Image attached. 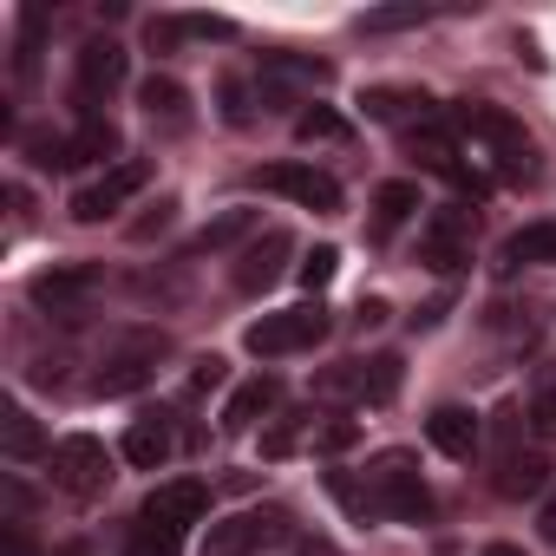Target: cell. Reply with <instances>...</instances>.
Masks as SVG:
<instances>
[{
	"label": "cell",
	"instance_id": "4316f807",
	"mask_svg": "<svg viewBox=\"0 0 556 556\" xmlns=\"http://www.w3.org/2000/svg\"><path fill=\"white\" fill-rule=\"evenodd\" d=\"M413 210H419V184H406V177L380 184V197H374V236H393Z\"/></svg>",
	"mask_w": 556,
	"mask_h": 556
},
{
	"label": "cell",
	"instance_id": "f546056e",
	"mask_svg": "<svg viewBox=\"0 0 556 556\" xmlns=\"http://www.w3.org/2000/svg\"><path fill=\"white\" fill-rule=\"evenodd\" d=\"M295 138H302V144H315V138H348V118L328 112V105H315V112L295 118Z\"/></svg>",
	"mask_w": 556,
	"mask_h": 556
},
{
	"label": "cell",
	"instance_id": "44dd1931",
	"mask_svg": "<svg viewBox=\"0 0 556 556\" xmlns=\"http://www.w3.org/2000/svg\"><path fill=\"white\" fill-rule=\"evenodd\" d=\"M275 400H282V387H275L268 374H262V380H249V387H236V393H229V406H223V432H249L262 413H275Z\"/></svg>",
	"mask_w": 556,
	"mask_h": 556
},
{
	"label": "cell",
	"instance_id": "ffe728a7",
	"mask_svg": "<svg viewBox=\"0 0 556 556\" xmlns=\"http://www.w3.org/2000/svg\"><path fill=\"white\" fill-rule=\"evenodd\" d=\"M556 262V223H523L517 236H504V249H497V268L510 275V268H549Z\"/></svg>",
	"mask_w": 556,
	"mask_h": 556
},
{
	"label": "cell",
	"instance_id": "5b68a950",
	"mask_svg": "<svg viewBox=\"0 0 556 556\" xmlns=\"http://www.w3.org/2000/svg\"><path fill=\"white\" fill-rule=\"evenodd\" d=\"M393 393H400V354L348 361V367L315 380V400H328V406H387Z\"/></svg>",
	"mask_w": 556,
	"mask_h": 556
},
{
	"label": "cell",
	"instance_id": "4fadbf2b",
	"mask_svg": "<svg viewBox=\"0 0 556 556\" xmlns=\"http://www.w3.org/2000/svg\"><path fill=\"white\" fill-rule=\"evenodd\" d=\"M144 177H151L144 164H112V170H99V177L73 197V216H79V223H105L112 210H125V203L144 190Z\"/></svg>",
	"mask_w": 556,
	"mask_h": 556
},
{
	"label": "cell",
	"instance_id": "9a60e30c",
	"mask_svg": "<svg viewBox=\"0 0 556 556\" xmlns=\"http://www.w3.org/2000/svg\"><path fill=\"white\" fill-rule=\"evenodd\" d=\"M138 517H151V523H170V530H197L203 517H210V491L203 484H190V478H177V484H157L151 497H144V510Z\"/></svg>",
	"mask_w": 556,
	"mask_h": 556
},
{
	"label": "cell",
	"instance_id": "603a6c76",
	"mask_svg": "<svg viewBox=\"0 0 556 556\" xmlns=\"http://www.w3.org/2000/svg\"><path fill=\"white\" fill-rule=\"evenodd\" d=\"M0 452L8 458H47L53 445H47V432H40V419L27 406H8L0 413Z\"/></svg>",
	"mask_w": 556,
	"mask_h": 556
},
{
	"label": "cell",
	"instance_id": "277c9868",
	"mask_svg": "<svg viewBox=\"0 0 556 556\" xmlns=\"http://www.w3.org/2000/svg\"><path fill=\"white\" fill-rule=\"evenodd\" d=\"M315 341H328V308L321 302H302V308H282V315H262L242 348L255 361H282V354H308Z\"/></svg>",
	"mask_w": 556,
	"mask_h": 556
},
{
	"label": "cell",
	"instance_id": "4dcf8cb0",
	"mask_svg": "<svg viewBox=\"0 0 556 556\" xmlns=\"http://www.w3.org/2000/svg\"><path fill=\"white\" fill-rule=\"evenodd\" d=\"M419 21H426V8H380V14H361V34H400Z\"/></svg>",
	"mask_w": 556,
	"mask_h": 556
},
{
	"label": "cell",
	"instance_id": "8992f818",
	"mask_svg": "<svg viewBox=\"0 0 556 556\" xmlns=\"http://www.w3.org/2000/svg\"><path fill=\"white\" fill-rule=\"evenodd\" d=\"M164 354H170V341H164V334H131V341H118V348L99 361V374H92V393H99V400H125V393L151 387Z\"/></svg>",
	"mask_w": 556,
	"mask_h": 556
},
{
	"label": "cell",
	"instance_id": "83f0119b",
	"mask_svg": "<svg viewBox=\"0 0 556 556\" xmlns=\"http://www.w3.org/2000/svg\"><path fill=\"white\" fill-rule=\"evenodd\" d=\"M131 556H184V530L138 517V523H131Z\"/></svg>",
	"mask_w": 556,
	"mask_h": 556
},
{
	"label": "cell",
	"instance_id": "ac0fdd59",
	"mask_svg": "<svg viewBox=\"0 0 556 556\" xmlns=\"http://www.w3.org/2000/svg\"><path fill=\"white\" fill-rule=\"evenodd\" d=\"M125 465H138V471H157L170 452H177V432H170V419L164 413H144V419H131L125 426Z\"/></svg>",
	"mask_w": 556,
	"mask_h": 556
},
{
	"label": "cell",
	"instance_id": "7a4b0ae2",
	"mask_svg": "<svg viewBox=\"0 0 556 556\" xmlns=\"http://www.w3.org/2000/svg\"><path fill=\"white\" fill-rule=\"evenodd\" d=\"M361 484H367L374 517H393V523H426V517H432V491H426L413 452H380V458L361 471Z\"/></svg>",
	"mask_w": 556,
	"mask_h": 556
},
{
	"label": "cell",
	"instance_id": "cb8c5ba5",
	"mask_svg": "<svg viewBox=\"0 0 556 556\" xmlns=\"http://www.w3.org/2000/svg\"><path fill=\"white\" fill-rule=\"evenodd\" d=\"M138 99H144L151 125H164V131H184V125H190V92H184L177 79H157V73H151Z\"/></svg>",
	"mask_w": 556,
	"mask_h": 556
},
{
	"label": "cell",
	"instance_id": "f1b7e54d",
	"mask_svg": "<svg viewBox=\"0 0 556 556\" xmlns=\"http://www.w3.org/2000/svg\"><path fill=\"white\" fill-rule=\"evenodd\" d=\"M334 268H341V249H328V242H321V249H308V255H302V268H295V275H302V289H308V295H321V289L334 282Z\"/></svg>",
	"mask_w": 556,
	"mask_h": 556
},
{
	"label": "cell",
	"instance_id": "9c48e42d",
	"mask_svg": "<svg viewBox=\"0 0 556 556\" xmlns=\"http://www.w3.org/2000/svg\"><path fill=\"white\" fill-rule=\"evenodd\" d=\"M125 73H131V60H125V47H118V40H86V47H79V79H73L79 112H86V118H99V105L125 86Z\"/></svg>",
	"mask_w": 556,
	"mask_h": 556
},
{
	"label": "cell",
	"instance_id": "d4e9b609",
	"mask_svg": "<svg viewBox=\"0 0 556 556\" xmlns=\"http://www.w3.org/2000/svg\"><path fill=\"white\" fill-rule=\"evenodd\" d=\"M549 484V458L543 452H504V465H497V491L504 497H536Z\"/></svg>",
	"mask_w": 556,
	"mask_h": 556
},
{
	"label": "cell",
	"instance_id": "3957f363",
	"mask_svg": "<svg viewBox=\"0 0 556 556\" xmlns=\"http://www.w3.org/2000/svg\"><path fill=\"white\" fill-rule=\"evenodd\" d=\"M47 478H53L66 497H105V491H112V452H105L92 432H66V439H53V452H47Z\"/></svg>",
	"mask_w": 556,
	"mask_h": 556
},
{
	"label": "cell",
	"instance_id": "8d00e7d4",
	"mask_svg": "<svg viewBox=\"0 0 556 556\" xmlns=\"http://www.w3.org/2000/svg\"><path fill=\"white\" fill-rule=\"evenodd\" d=\"M536 393H556V361H549V367L536 374Z\"/></svg>",
	"mask_w": 556,
	"mask_h": 556
},
{
	"label": "cell",
	"instance_id": "52a82bcc",
	"mask_svg": "<svg viewBox=\"0 0 556 556\" xmlns=\"http://www.w3.org/2000/svg\"><path fill=\"white\" fill-rule=\"evenodd\" d=\"M105 289V268H92V262H66V268H47V275H34V308H47L53 321H86V308H92V295Z\"/></svg>",
	"mask_w": 556,
	"mask_h": 556
},
{
	"label": "cell",
	"instance_id": "74e56055",
	"mask_svg": "<svg viewBox=\"0 0 556 556\" xmlns=\"http://www.w3.org/2000/svg\"><path fill=\"white\" fill-rule=\"evenodd\" d=\"M484 556H523L517 543H484Z\"/></svg>",
	"mask_w": 556,
	"mask_h": 556
},
{
	"label": "cell",
	"instance_id": "2e32d148",
	"mask_svg": "<svg viewBox=\"0 0 556 556\" xmlns=\"http://www.w3.org/2000/svg\"><path fill=\"white\" fill-rule=\"evenodd\" d=\"M426 439H432V452H445V458L471 465V458H478V445H484V419H478L471 406H439V413L426 419Z\"/></svg>",
	"mask_w": 556,
	"mask_h": 556
},
{
	"label": "cell",
	"instance_id": "d590c367",
	"mask_svg": "<svg viewBox=\"0 0 556 556\" xmlns=\"http://www.w3.org/2000/svg\"><path fill=\"white\" fill-rule=\"evenodd\" d=\"M543 536H549V543H556V497H549V504H543Z\"/></svg>",
	"mask_w": 556,
	"mask_h": 556
},
{
	"label": "cell",
	"instance_id": "d6986e66",
	"mask_svg": "<svg viewBox=\"0 0 556 556\" xmlns=\"http://www.w3.org/2000/svg\"><path fill=\"white\" fill-rule=\"evenodd\" d=\"M367 118L380 125H432V99L419 86H367Z\"/></svg>",
	"mask_w": 556,
	"mask_h": 556
},
{
	"label": "cell",
	"instance_id": "ba28073f",
	"mask_svg": "<svg viewBox=\"0 0 556 556\" xmlns=\"http://www.w3.org/2000/svg\"><path fill=\"white\" fill-rule=\"evenodd\" d=\"M282 536H289V510H275V504L268 510H236V517L203 530V556H255Z\"/></svg>",
	"mask_w": 556,
	"mask_h": 556
},
{
	"label": "cell",
	"instance_id": "8fae6325",
	"mask_svg": "<svg viewBox=\"0 0 556 556\" xmlns=\"http://www.w3.org/2000/svg\"><path fill=\"white\" fill-rule=\"evenodd\" d=\"M328 79H334V66H328V60L268 53V60H262V73H255V99H262V112H268V105H295V92H315V86H328Z\"/></svg>",
	"mask_w": 556,
	"mask_h": 556
},
{
	"label": "cell",
	"instance_id": "e0dca14e",
	"mask_svg": "<svg viewBox=\"0 0 556 556\" xmlns=\"http://www.w3.org/2000/svg\"><path fill=\"white\" fill-rule=\"evenodd\" d=\"M190 40H236V21H223V14H157L151 21V47L157 53H177Z\"/></svg>",
	"mask_w": 556,
	"mask_h": 556
},
{
	"label": "cell",
	"instance_id": "e575fe53",
	"mask_svg": "<svg viewBox=\"0 0 556 556\" xmlns=\"http://www.w3.org/2000/svg\"><path fill=\"white\" fill-rule=\"evenodd\" d=\"M8 556H34V549L21 543V523H14V536H8ZM53 556H79V549H53Z\"/></svg>",
	"mask_w": 556,
	"mask_h": 556
},
{
	"label": "cell",
	"instance_id": "7c38bea8",
	"mask_svg": "<svg viewBox=\"0 0 556 556\" xmlns=\"http://www.w3.org/2000/svg\"><path fill=\"white\" fill-rule=\"evenodd\" d=\"M255 190H268V197H289V203H302V210H341V184L328 177V170H315V164H268V170H255Z\"/></svg>",
	"mask_w": 556,
	"mask_h": 556
},
{
	"label": "cell",
	"instance_id": "7402d4cb",
	"mask_svg": "<svg viewBox=\"0 0 556 556\" xmlns=\"http://www.w3.org/2000/svg\"><path fill=\"white\" fill-rule=\"evenodd\" d=\"M262 229V216L255 210H223L216 223H203L197 236H190V255H216V249H236V242H249Z\"/></svg>",
	"mask_w": 556,
	"mask_h": 556
},
{
	"label": "cell",
	"instance_id": "6da1fadb",
	"mask_svg": "<svg viewBox=\"0 0 556 556\" xmlns=\"http://www.w3.org/2000/svg\"><path fill=\"white\" fill-rule=\"evenodd\" d=\"M452 131H458V151L471 157L478 190L536 177V144H530V131L510 112H497V105H458L452 112Z\"/></svg>",
	"mask_w": 556,
	"mask_h": 556
},
{
	"label": "cell",
	"instance_id": "5bb4252c",
	"mask_svg": "<svg viewBox=\"0 0 556 556\" xmlns=\"http://www.w3.org/2000/svg\"><path fill=\"white\" fill-rule=\"evenodd\" d=\"M295 255V236L289 229H262L242 255H236V289L242 295H262V289H275L282 282V262Z\"/></svg>",
	"mask_w": 556,
	"mask_h": 556
},
{
	"label": "cell",
	"instance_id": "836d02e7",
	"mask_svg": "<svg viewBox=\"0 0 556 556\" xmlns=\"http://www.w3.org/2000/svg\"><path fill=\"white\" fill-rule=\"evenodd\" d=\"M302 556H348V549H341V543H328V536H308V543H302Z\"/></svg>",
	"mask_w": 556,
	"mask_h": 556
},
{
	"label": "cell",
	"instance_id": "30bf717a",
	"mask_svg": "<svg viewBox=\"0 0 556 556\" xmlns=\"http://www.w3.org/2000/svg\"><path fill=\"white\" fill-rule=\"evenodd\" d=\"M471 229H478V210H465V203L432 210L426 229H419V262H432L439 275H452L458 262H471Z\"/></svg>",
	"mask_w": 556,
	"mask_h": 556
},
{
	"label": "cell",
	"instance_id": "484cf974",
	"mask_svg": "<svg viewBox=\"0 0 556 556\" xmlns=\"http://www.w3.org/2000/svg\"><path fill=\"white\" fill-rule=\"evenodd\" d=\"M112 157H118V125L112 118H86L66 138V164H112Z\"/></svg>",
	"mask_w": 556,
	"mask_h": 556
},
{
	"label": "cell",
	"instance_id": "1f68e13d",
	"mask_svg": "<svg viewBox=\"0 0 556 556\" xmlns=\"http://www.w3.org/2000/svg\"><path fill=\"white\" fill-rule=\"evenodd\" d=\"M530 426H536L543 439H556V393H536V400H530Z\"/></svg>",
	"mask_w": 556,
	"mask_h": 556
},
{
	"label": "cell",
	"instance_id": "d6a6232c",
	"mask_svg": "<svg viewBox=\"0 0 556 556\" xmlns=\"http://www.w3.org/2000/svg\"><path fill=\"white\" fill-rule=\"evenodd\" d=\"M216 380H223V361H216V354H210V361H197V387H216Z\"/></svg>",
	"mask_w": 556,
	"mask_h": 556
}]
</instances>
